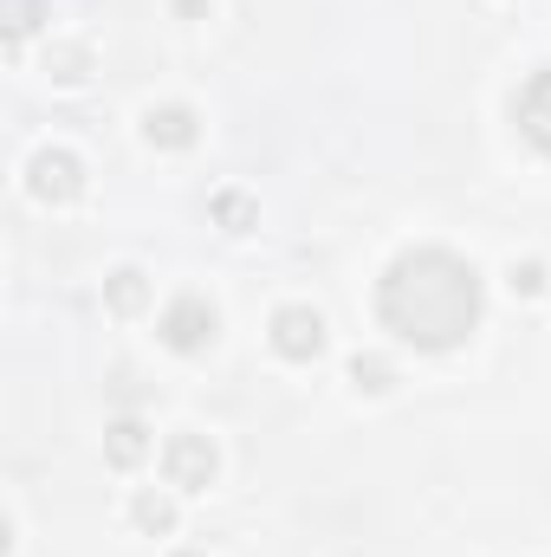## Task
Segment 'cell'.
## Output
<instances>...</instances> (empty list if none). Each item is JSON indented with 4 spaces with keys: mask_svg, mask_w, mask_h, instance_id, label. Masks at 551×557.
Instances as JSON below:
<instances>
[{
    "mask_svg": "<svg viewBox=\"0 0 551 557\" xmlns=\"http://www.w3.org/2000/svg\"><path fill=\"white\" fill-rule=\"evenodd\" d=\"M131 519H137V532H149V539H169L175 532V499L169 493H137L131 499Z\"/></svg>",
    "mask_w": 551,
    "mask_h": 557,
    "instance_id": "cell-11",
    "label": "cell"
},
{
    "mask_svg": "<svg viewBox=\"0 0 551 557\" xmlns=\"http://www.w3.org/2000/svg\"><path fill=\"white\" fill-rule=\"evenodd\" d=\"M39 26V0H7V46L20 52V39Z\"/></svg>",
    "mask_w": 551,
    "mask_h": 557,
    "instance_id": "cell-14",
    "label": "cell"
},
{
    "mask_svg": "<svg viewBox=\"0 0 551 557\" xmlns=\"http://www.w3.org/2000/svg\"><path fill=\"white\" fill-rule=\"evenodd\" d=\"M26 195H33L39 208L78 201V195H85V162H78L72 149H39V156L26 162Z\"/></svg>",
    "mask_w": 551,
    "mask_h": 557,
    "instance_id": "cell-2",
    "label": "cell"
},
{
    "mask_svg": "<svg viewBox=\"0 0 551 557\" xmlns=\"http://www.w3.org/2000/svg\"><path fill=\"white\" fill-rule=\"evenodd\" d=\"M46 72H52L59 85H78V78L91 72V46H78V39H65V46H52V52H46Z\"/></svg>",
    "mask_w": 551,
    "mask_h": 557,
    "instance_id": "cell-13",
    "label": "cell"
},
{
    "mask_svg": "<svg viewBox=\"0 0 551 557\" xmlns=\"http://www.w3.org/2000/svg\"><path fill=\"white\" fill-rule=\"evenodd\" d=\"M175 557H201V552H175Z\"/></svg>",
    "mask_w": 551,
    "mask_h": 557,
    "instance_id": "cell-17",
    "label": "cell"
},
{
    "mask_svg": "<svg viewBox=\"0 0 551 557\" xmlns=\"http://www.w3.org/2000/svg\"><path fill=\"white\" fill-rule=\"evenodd\" d=\"M377 318L415 350H461L480 331V273L448 247H409L377 285Z\"/></svg>",
    "mask_w": 551,
    "mask_h": 557,
    "instance_id": "cell-1",
    "label": "cell"
},
{
    "mask_svg": "<svg viewBox=\"0 0 551 557\" xmlns=\"http://www.w3.org/2000/svg\"><path fill=\"white\" fill-rule=\"evenodd\" d=\"M513 292H526V298H539V292H546V267H539V260H526V267H513Z\"/></svg>",
    "mask_w": 551,
    "mask_h": 557,
    "instance_id": "cell-15",
    "label": "cell"
},
{
    "mask_svg": "<svg viewBox=\"0 0 551 557\" xmlns=\"http://www.w3.org/2000/svg\"><path fill=\"white\" fill-rule=\"evenodd\" d=\"M215 473H221V454H215L208 434H169V447H162V480H169L175 493H208Z\"/></svg>",
    "mask_w": 551,
    "mask_h": 557,
    "instance_id": "cell-3",
    "label": "cell"
},
{
    "mask_svg": "<svg viewBox=\"0 0 551 557\" xmlns=\"http://www.w3.org/2000/svg\"><path fill=\"white\" fill-rule=\"evenodd\" d=\"M143 137L156 143V149H188V143L201 137V117H195L188 104H156V111L143 117Z\"/></svg>",
    "mask_w": 551,
    "mask_h": 557,
    "instance_id": "cell-7",
    "label": "cell"
},
{
    "mask_svg": "<svg viewBox=\"0 0 551 557\" xmlns=\"http://www.w3.org/2000/svg\"><path fill=\"white\" fill-rule=\"evenodd\" d=\"M143 454H149V428L143 421H111L105 428V460L111 467H137Z\"/></svg>",
    "mask_w": 551,
    "mask_h": 557,
    "instance_id": "cell-10",
    "label": "cell"
},
{
    "mask_svg": "<svg viewBox=\"0 0 551 557\" xmlns=\"http://www.w3.org/2000/svg\"><path fill=\"white\" fill-rule=\"evenodd\" d=\"M513 117H519V137L551 156V65L526 78V91L513 98Z\"/></svg>",
    "mask_w": 551,
    "mask_h": 557,
    "instance_id": "cell-6",
    "label": "cell"
},
{
    "mask_svg": "<svg viewBox=\"0 0 551 557\" xmlns=\"http://www.w3.org/2000/svg\"><path fill=\"white\" fill-rule=\"evenodd\" d=\"M273 350L285 363H311L325 350V318L311 305H279L273 311Z\"/></svg>",
    "mask_w": 551,
    "mask_h": 557,
    "instance_id": "cell-5",
    "label": "cell"
},
{
    "mask_svg": "<svg viewBox=\"0 0 551 557\" xmlns=\"http://www.w3.org/2000/svg\"><path fill=\"white\" fill-rule=\"evenodd\" d=\"M215 331H221V318H215V305H208L201 292H182V298L162 311V344H169V350H182V357L208 350V344H215Z\"/></svg>",
    "mask_w": 551,
    "mask_h": 557,
    "instance_id": "cell-4",
    "label": "cell"
},
{
    "mask_svg": "<svg viewBox=\"0 0 551 557\" xmlns=\"http://www.w3.org/2000/svg\"><path fill=\"white\" fill-rule=\"evenodd\" d=\"M105 305L118 311V318H137L143 305H149V278L137 267H118V273L105 278Z\"/></svg>",
    "mask_w": 551,
    "mask_h": 557,
    "instance_id": "cell-9",
    "label": "cell"
},
{
    "mask_svg": "<svg viewBox=\"0 0 551 557\" xmlns=\"http://www.w3.org/2000/svg\"><path fill=\"white\" fill-rule=\"evenodd\" d=\"M208 214H215V227H228V234H254V227H260V201H254L247 188H221V195L208 201Z\"/></svg>",
    "mask_w": 551,
    "mask_h": 557,
    "instance_id": "cell-8",
    "label": "cell"
},
{
    "mask_svg": "<svg viewBox=\"0 0 551 557\" xmlns=\"http://www.w3.org/2000/svg\"><path fill=\"white\" fill-rule=\"evenodd\" d=\"M351 383H357L364 396H383V389L396 383V363L377 357V350H357V357H351Z\"/></svg>",
    "mask_w": 551,
    "mask_h": 557,
    "instance_id": "cell-12",
    "label": "cell"
},
{
    "mask_svg": "<svg viewBox=\"0 0 551 557\" xmlns=\"http://www.w3.org/2000/svg\"><path fill=\"white\" fill-rule=\"evenodd\" d=\"M175 13H182V20H201V13H208V0H175Z\"/></svg>",
    "mask_w": 551,
    "mask_h": 557,
    "instance_id": "cell-16",
    "label": "cell"
}]
</instances>
